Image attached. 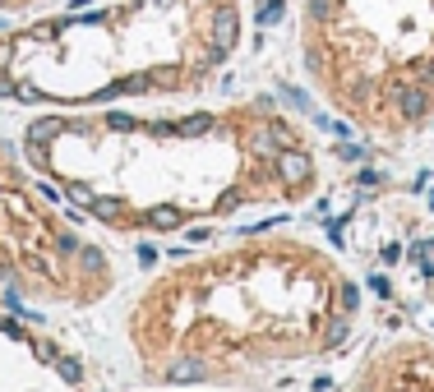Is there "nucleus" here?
<instances>
[{"label":"nucleus","instance_id":"f257e3e1","mask_svg":"<svg viewBox=\"0 0 434 392\" xmlns=\"http://www.w3.org/2000/svg\"><path fill=\"white\" fill-rule=\"evenodd\" d=\"M383 97L393 102V111H398L407 125L425 120L430 106H434V88L430 83H402V78H393V83H383Z\"/></svg>","mask_w":434,"mask_h":392},{"label":"nucleus","instance_id":"f03ea898","mask_svg":"<svg viewBox=\"0 0 434 392\" xmlns=\"http://www.w3.org/2000/svg\"><path fill=\"white\" fill-rule=\"evenodd\" d=\"M273 171H278V180L287 185L291 199H301V194L310 190V180H314V162H310L305 148H282L278 157H273Z\"/></svg>","mask_w":434,"mask_h":392},{"label":"nucleus","instance_id":"7ed1b4c3","mask_svg":"<svg viewBox=\"0 0 434 392\" xmlns=\"http://www.w3.org/2000/svg\"><path fill=\"white\" fill-rule=\"evenodd\" d=\"M148 78H153L157 93H176V88L185 83V65H176V61H157V65H148Z\"/></svg>","mask_w":434,"mask_h":392},{"label":"nucleus","instance_id":"20e7f679","mask_svg":"<svg viewBox=\"0 0 434 392\" xmlns=\"http://www.w3.org/2000/svg\"><path fill=\"white\" fill-rule=\"evenodd\" d=\"M84 212H88L93 222H106V227H125V203H121V199H102V194H97Z\"/></svg>","mask_w":434,"mask_h":392},{"label":"nucleus","instance_id":"39448f33","mask_svg":"<svg viewBox=\"0 0 434 392\" xmlns=\"http://www.w3.org/2000/svg\"><path fill=\"white\" fill-rule=\"evenodd\" d=\"M217 130V115L213 111H194L185 120H176V139H203V134Z\"/></svg>","mask_w":434,"mask_h":392},{"label":"nucleus","instance_id":"423d86ee","mask_svg":"<svg viewBox=\"0 0 434 392\" xmlns=\"http://www.w3.org/2000/svg\"><path fill=\"white\" fill-rule=\"evenodd\" d=\"M181 222H185V212L171 208V203H157V208L143 212V227H153V231H176Z\"/></svg>","mask_w":434,"mask_h":392},{"label":"nucleus","instance_id":"0eeeda50","mask_svg":"<svg viewBox=\"0 0 434 392\" xmlns=\"http://www.w3.org/2000/svg\"><path fill=\"white\" fill-rule=\"evenodd\" d=\"M74 263H79V272H88V277H102L106 272V254L97 249V244H79V254H74Z\"/></svg>","mask_w":434,"mask_h":392},{"label":"nucleus","instance_id":"6e6552de","mask_svg":"<svg viewBox=\"0 0 434 392\" xmlns=\"http://www.w3.org/2000/svg\"><path fill=\"white\" fill-rule=\"evenodd\" d=\"M24 263H28V268L37 272V277H46V282H61V263H56L51 254H42V249H33V244H28Z\"/></svg>","mask_w":434,"mask_h":392},{"label":"nucleus","instance_id":"1a4fd4ad","mask_svg":"<svg viewBox=\"0 0 434 392\" xmlns=\"http://www.w3.org/2000/svg\"><path fill=\"white\" fill-rule=\"evenodd\" d=\"M166 378H171V383H199V378H208V365H199V360H176V365L166 369Z\"/></svg>","mask_w":434,"mask_h":392},{"label":"nucleus","instance_id":"9d476101","mask_svg":"<svg viewBox=\"0 0 434 392\" xmlns=\"http://www.w3.org/2000/svg\"><path fill=\"white\" fill-rule=\"evenodd\" d=\"M268 134H273V143H278V153H282V148H301V134H296V125H287L282 115H268Z\"/></svg>","mask_w":434,"mask_h":392},{"label":"nucleus","instance_id":"9b49d317","mask_svg":"<svg viewBox=\"0 0 434 392\" xmlns=\"http://www.w3.org/2000/svg\"><path fill=\"white\" fill-rule=\"evenodd\" d=\"M56 134H65V120H61V115H42V120L28 125V139H37V143H51Z\"/></svg>","mask_w":434,"mask_h":392},{"label":"nucleus","instance_id":"f8f14e48","mask_svg":"<svg viewBox=\"0 0 434 392\" xmlns=\"http://www.w3.org/2000/svg\"><path fill=\"white\" fill-rule=\"evenodd\" d=\"M116 83H121V97H143V93H153V78H148V70H130V74L116 78Z\"/></svg>","mask_w":434,"mask_h":392},{"label":"nucleus","instance_id":"ddd939ff","mask_svg":"<svg viewBox=\"0 0 434 392\" xmlns=\"http://www.w3.org/2000/svg\"><path fill=\"white\" fill-rule=\"evenodd\" d=\"M102 125H106L111 134H134V130H143V120H139V115H130V111H106Z\"/></svg>","mask_w":434,"mask_h":392},{"label":"nucleus","instance_id":"4468645a","mask_svg":"<svg viewBox=\"0 0 434 392\" xmlns=\"http://www.w3.org/2000/svg\"><path fill=\"white\" fill-rule=\"evenodd\" d=\"M24 157H28V166H37V171H51V143L24 139Z\"/></svg>","mask_w":434,"mask_h":392},{"label":"nucleus","instance_id":"2eb2a0df","mask_svg":"<svg viewBox=\"0 0 434 392\" xmlns=\"http://www.w3.org/2000/svg\"><path fill=\"white\" fill-rule=\"evenodd\" d=\"M97 199V190L88 180H65V203H74V208H88V203Z\"/></svg>","mask_w":434,"mask_h":392},{"label":"nucleus","instance_id":"dca6fc26","mask_svg":"<svg viewBox=\"0 0 434 392\" xmlns=\"http://www.w3.org/2000/svg\"><path fill=\"white\" fill-rule=\"evenodd\" d=\"M56 374H61V378H65V383H70V388H79V383H84V365H79L74 356H65V351H61V356H56Z\"/></svg>","mask_w":434,"mask_h":392},{"label":"nucleus","instance_id":"f3484780","mask_svg":"<svg viewBox=\"0 0 434 392\" xmlns=\"http://www.w3.org/2000/svg\"><path fill=\"white\" fill-rule=\"evenodd\" d=\"M79 244H84V240H79L74 231H61V235L51 240V249H56V259H74V254H79Z\"/></svg>","mask_w":434,"mask_h":392},{"label":"nucleus","instance_id":"a211bd4d","mask_svg":"<svg viewBox=\"0 0 434 392\" xmlns=\"http://www.w3.org/2000/svg\"><path fill=\"white\" fill-rule=\"evenodd\" d=\"M28 346H33V356L46 360V365H56V356H61V351H56V341H46V337H28Z\"/></svg>","mask_w":434,"mask_h":392},{"label":"nucleus","instance_id":"6ab92c4d","mask_svg":"<svg viewBox=\"0 0 434 392\" xmlns=\"http://www.w3.org/2000/svg\"><path fill=\"white\" fill-rule=\"evenodd\" d=\"M356 305H360V291L351 287V282H342V287H338V309H342V314H351Z\"/></svg>","mask_w":434,"mask_h":392},{"label":"nucleus","instance_id":"aec40b11","mask_svg":"<svg viewBox=\"0 0 434 392\" xmlns=\"http://www.w3.org/2000/svg\"><path fill=\"white\" fill-rule=\"evenodd\" d=\"M241 203H245V190H226V194H217L213 208H217V212H236Z\"/></svg>","mask_w":434,"mask_h":392},{"label":"nucleus","instance_id":"412c9836","mask_svg":"<svg viewBox=\"0 0 434 392\" xmlns=\"http://www.w3.org/2000/svg\"><path fill=\"white\" fill-rule=\"evenodd\" d=\"M342 341H347V314H342V319L323 332V346H342Z\"/></svg>","mask_w":434,"mask_h":392},{"label":"nucleus","instance_id":"4be33fe9","mask_svg":"<svg viewBox=\"0 0 434 392\" xmlns=\"http://www.w3.org/2000/svg\"><path fill=\"white\" fill-rule=\"evenodd\" d=\"M0 332H5V337H14V341H24V337H28V332H24V323L5 319V314H0Z\"/></svg>","mask_w":434,"mask_h":392},{"label":"nucleus","instance_id":"5701e85b","mask_svg":"<svg viewBox=\"0 0 434 392\" xmlns=\"http://www.w3.org/2000/svg\"><path fill=\"white\" fill-rule=\"evenodd\" d=\"M0 282H5V287H19V268L5 259V254H0Z\"/></svg>","mask_w":434,"mask_h":392},{"label":"nucleus","instance_id":"b1692460","mask_svg":"<svg viewBox=\"0 0 434 392\" xmlns=\"http://www.w3.org/2000/svg\"><path fill=\"white\" fill-rule=\"evenodd\" d=\"M282 19V0H268V5L259 9V24H278Z\"/></svg>","mask_w":434,"mask_h":392},{"label":"nucleus","instance_id":"393cba45","mask_svg":"<svg viewBox=\"0 0 434 392\" xmlns=\"http://www.w3.org/2000/svg\"><path fill=\"white\" fill-rule=\"evenodd\" d=\"M370 291H374V296H383V300H388V296H393V282L383 277V272H374V277H370Z\"/></svg>","mask_w":434,"mask_h":392},{"label":"nucleus","instance_id":"a878e982","mask_svg":"<svg viewBox=\"0 0 434 392\" xmlns=\"http://www.w3.org/2000/svg\"><path fill=\"white\" fill-rule=\"evenodd\" d=\"M14 74H9V70H0V97H5V102H14Z\"/></svg>","mask_w":434,"mask_h":392},{"label":"nucleus","instance_id":"bb28decb","mask_svg":"<svg viewBox=\"0 0 434 392\" xmlns=\"http://www.w3.org/2000/svg\"><path fill=\"white\" fill-rule=\"evenodd\" d=\"M134 254H139V263H143V268H153V263H157V249H153V244H139Z\"/></svg>","mask_w":434,"mask_h":392},{"label":"nucleus","instance_id":"cd10ccee","mask_svg":"<svg viewBox=\"0 0 434 392\" xmlns=\"http://www.w3.org/2000/svg\"><path fill=\"white\" fill-rule=\"evenodd\" d=\"M356 185H360V190H374V185H379V171H360Z\"/></svg>","mask_w":434,"mask_h":392},{"label":"nucleus","instance_id":"c85d7f7f","mask_svg":"<svg viewBox=\"0 0 434 392\" xmlns=\"http://www.w3.org/2000/svg\"><path fill=\"white\" fill-rule=\"evenodd\" d=\"M33 194H42V199H51V203H56V199H65V194H61V190H51V185H33Z\"/></svg>","mask_w":434,"mask_h":392},{"label":"nucleus","instance_id":"c756f323","mask_svg":"<svg viewBox=\"0 0 434 392\" xmlns=\"http://www.w3.org/2000/svg\"><path fill=\"white\" fill-rule=\"evenodd\" d=\"M328 130H333V139H351V125H342V120H333Z\"/></svg>","mask_w":434,"mask_h":392},{"label":"nucleus","instance_id":"7c9ffc66","mask_svg":"<svg viewBox=\"0 0 434 392\" xmlns=\"http://www.w3.org/2000/svg\"><path fill=\"white\" fill-rule=\"evenodd\" d=\"M379 259H383V263H398V259H402V249H398V244H383Z\"/></svg>","mask_w":434,"mask_h":392},{"label":"nucleus","instance_id":"2f4dec72","mask_svg":"<svg viewBox=\"0 0 434 392\" xmlns=\"http://www.w3.org/2000/svg\"><path fill=\"white\" fill-rule=\"evenodd\" d=\"M430 244H434V240H430Z\"/></svg>","mask_w":434,"mask_h":392}]
</instances>
